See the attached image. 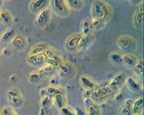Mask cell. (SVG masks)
I'll list each match as a JSON object with an SVG mask.
<instances>
[{
	"label": "cell",
	"mask_w": 144,
	"mask_h": 115,
	"mask_svg": "<svg viewBox=\"0 0 144 115\" xmlns=\"http://www.w3.org/2000/svg\"><path fill=\"white\" fill-rule=\"evenodd\" d=\"M80 82L86 88H89V89L95 88V84L94 81L86 76H82L80 77Z\"/></svg>",
	"instance_id": "obj_10"
},
{
	"label": "cell",
	"mask_w": 144,
	"mask_h": 115,
	"mask_svg": "<svg viewBox=\"0 0 144 115\" xmlns=\"http://www.w3.org/2000/svg\"><path fill=\"white\" fill-rule=\"evenodd\" d=\"M81 38H82V35L80 34H76V35L71 36L66 41V46L68 47V48L74 49L76 47H78Z\"/></svg>",
	"instance_id": "obj_5"
},
{
	"label": "cell",
	"mask_w": 144,
	"mask_h": 115,
	"mask_svg": "<svg viewBox=\"0 0 144 115\" xmlns=\"http://www.w3.org/2000/svg\"><path fill=\"white\" fill-rule=\"evenodd\" d=\"M132 114V109H131V107H123L121 108L120 109V114L121 115H131Z\"/></svg>",
	"instance_id": "obj_28"
},
{
	"label": "cell",
	"mask_w": 144,
	"mask_h": 115,
	"mask_svg": "<svg viewBox=\"0 0 144 115\" xmlns=\"http://www.w3.org/2000/svg\"><path fill=\"white\" fill-rule=\"evenodd\" d=\"M118 43L122 48L130 49L133 47V40L127 36L121 35L118 38Z\"/></svg>",
	"instance_id": "obj_6"
},
{
	"label": "cell",
	"mask_w": 144,
	"mask_h": 115,
	"mask_svg": "<svg viewBox=\"0 0 144 115\" xmlns=\"http://www.w3.org/2000/svg\"><path fill=\"white\" fill-rule=\"evenodd\" d=\"M2 3H3V0H0V5H1Z\"/></svg>",
	"instance_id": "obj_47"
},
{
	"label": "cell",
	"mask_w": 144,
	"mask_h": 115,
	"mask_svg": "<svg viewBox=\"0 0 144 115\" xmlns=\"http://www.w3.org/2000/svg\"><path fill=\"white\" fill-rule=\"evenodd\" d=\"M41 75L39 74L38 72H33L29 75V79L31 81H38L40 79Z\"/></svg>",
	"instance_id": "obj_32"
},
{
	"label": "cell",
	"mask_w": 144,
	"mask_h": 115,
	"mask_svg": "<svg viewBox=\"0 0 144 115\" xmlns=\"http://www.w3.org/2000/svg\"><path fill=\"white\" fill-rule=\"evenodd\" d=\"M91 30V21L88 19H85L81 25V33L82 35H88Z\"/></svg>",
	"instance_id": "obj_14"
},
{
	"label": "cell",
	"mask_w": 144,
	"mask_h": 115,
	"mask_svg": "<svg viewBox=\"0 0 144 115\" xmlns=\"http://www.w3.org/2000/svg\"><path fill=\"white\" fill-rule=\"evenodd\" d=\"M134 115H139V114H138V113H135V114H134Z\"/></svg>",
	"instance_id": "obj_48"
},
{
	"label": "cell",
	"mask_w": 144,
	"mask_h": 115,
	"mask_svg": "<svg viewBox=\"0 0 144 115\" xmlns=\"http://www.w3.org/2000/svg\"><path fill=\"white\" fill-rule=\"evenodd\" d=\"M7 95L9 97H19V93L18 91L16 90L15 88H10L7 91Z\"/></svg>",
	"instance_id": "obj_29"
},
{
	"label": "cell",
	"mask_w": 144,
	"mask_h": 115,
	"mask_svg": "<svg viewBox=\"0 0 144 115\" xmlns=\"http://www.w3.org/2000/svg\"><path fill=\"white\" fill-rule=\"evenodd\" d=\"M2 53L4 55H7L9 53V48H4L2 50Z\"/></svg>",
	"instance_id": "obj_44"
},
{
	"label": "cell",
	"mask_w": 144,
	"mask_h": 115,
	"mask_svg": "<svg viewBox=\"0 0 144 115\" xmlns=\"http://www.w3.org/2000/svg\"><path fill=\"white\" fill-rule=\"evenodd\" d=\"M69 8L74 9H79L83 5L82 0H65Z\"/></svg>",
	"instance_id": "obj_12"
},
{
	"label": "cell",
	"mask_w": 144,
	"mask_h": 115,
	"mask_svg": "<svg viewBox=\"0 0 144 115\" xmlns=\"http://www.w3.org/2000/svg\"><path fill=\"white\" fill-rule=\"evenodd\" d=\"M84 103L87 104L88 106H89L90 104H91V99L90 98H85V99H84Z\"/></svg>",
	"instance_id": "obj_45"
},
{
	"label": "cell",
	"mask_w": 144,
	"mask_h": 115,
	"mask_svg": "<svg viewBox=\"0 0 144 115\" xmlns=\"http://www.w3.org/2000/svg\"><path fill=\"white\" fill-rule=\"evenodd\" d=\"M91 40V37L89 36V35H82V38L81 39L80 42H79V45L78 47L79 48H82L84 47H85L86 45H87V44L89 43V42Z\"/></svg>",
	"instance_id": "obj_25"
},
{
	"label": "cell",
	"mask_w": 144,
	"mask_h": 115,
	"mask_svg": "<svg viewBox=\"0 0 144 115\" xmlns=\"http://www.w3.org/2000/svg\"><path fill=\"white\" fill-rule=\"evenodd\" d=\"M47 3V0H33L30 3V9L33 11L43 9Z\"/></svg>",
	"instance_id": "obj_8"
},
{
	"label": "cell",
	"mask_w": 144,
	"mask_h": 115,
	"mask_svg": "<svg viewBox=\"0 0 144 115\" xmlns=\"http://www.w3.org/2000/svg\"><path fill=\"white\" fill-rule=\"evenodd\" d=\"M10 101L13 104H19L21 102V99H19V97H12L10 98Z\"/></svg>",
	"instance_id": "obj_38"
},
{
	"label": "cell",
	"mask_w": 144,
	"mask_h": 115,
	"mask_svg": "<svg viewBox=\"0 0 144 115\" xmlns=\"http://www.w3.org/2000/svg\"><path fill=\"white\" fill-rule=\"evenodd\" d=\"M40 93L42 96H45L48 95L47 91H46V88H41L40 91Z\"/></svg>",
	"instance_id": "obj_42"
},
{
	"label": "cell",
	"mask_w": 144,
	"mask_h": 115,
	"mask_svg": "<svg viewBox=\"0 0 144 115\" xmlns=\"http://www.w3.org/2000/svg\"><path fill=\"white\" fill-rule=\"evenodd\" d=\"M122 63H124L125 65L128 66H134L137 62L136 58L133 55L130 54H125V55H122Z\"/></svg>",
	"instance_id": "obj_11"
},
{
	"label": "cell",
	"mask_w": 144,
	"mask_h": 115,
	"mask_svg": "<svg viewBox=\"0 0 144 115\" xmlns=\"http://www.w3.org/2000/svg\"><path fill=\"white\" fill-rule=\"evenodd\" d=\"M113 88L110 86H103L101 87L94 88L93 90V96L96 99H102L112 93Z\"/></svg>",
	"instance_id": "obj_3"
},
{
	"label": "cell",
	"mask_w": 144,
	"mask_h": 115,
	"mask_svg": "<svg viewBox=\"0 0 144 115\" xmlns=\"http://www.w3.org/2000/svg\"><path fill=\"white\" fill-rule=\"evenodd\" d=\"M134 67H135V69L138 71H139L140 73H141V74H143V62L142 61H137L136 63V64L134 65Z\"/></svg>",
	"instance_id": "obj_31"
},
{
	"label": "cell",
	"mask_w": 144,
	"mask_h": 115,
	"mask_svg": "<svg viewBox=\"0 0 144 115\" xmlns=\"http://www.w3.org/2000/svg\"><path fill=\"white\" fill-rule=\"evenodd\" d=\"M1 114L2 115H14L11 109L8 107H3L1 110Z\"/></svg>",
	"instance_id": "obj_34"
},
{
	"label": "cell",
	"mask_w": 144,
	"mask_h": 115,
	"mask_svg": "<svg viewBox=\"0 0 144 115\" xmlns=\"http://www.w3.org/2000/svg\"><path fill=\"white\" fill-rule=\"evenodd\" d=\"M134 22L137 26H141L143 24V6L140 7L136 12L135 17H134Z\"/></svg>",
	"instance_id": "obj_9"
},
{
	"label": "cell",
	"mask_w": 144,
	"mask_h": 115,
	"mask_svg": "<svg viewBox=\"0 0 144 115\" xmlns=\"http://www.w3.org/2000/svg\"><path fill=\"white\" fill-rule=\"evenodd\" d=\"M93 12L96 18L103 19L107 16V7L102 2H97L93 6Z\"/></svg>",
	"instance_id": "obj_1"
},
{
	"label": "cell",
	"mask_w": 144,
	"mask_h": 115,
	"mask_svg": "<svg viewBox=\"0 0 144 115\" xmlns=\"http://www.w3.org/2000/svg\"><path fill=\"white\" fill-rule=\"evenodd\" d=\"M57 68H58V70H59L62 74H65V75L69 74L70 73H71V71L70 66H69V65L66 64V63H60Z\"/></svg>",
	"instance_id": "obj_21"
},
{
	"label": "cell",
	"mask_w": 144,
	"mask_h": 115,
	"mask_svg": "<svg viewBox=\"0 0 144 115\" xmlns=\"http://www.w3.org/2000/svg\"><path fill=\"white\" fill-rule=\"evenodd\" d=\"M29 59L36 64H41L45 60V56L43 55H29Z\"/></svg>",
	"instance_id": "obj_19"
},
{
	"label": "cell",
	"mask_w": 144,
	"mask_h": 115,
	"mask_svg": "<svg viewBox=\"0 0 144 115\" xmlns=\"http://www.w3.org/2000/svg\"><path fill=\"white\" fill-rule=\"evenodd\" d=\"M49 9L48 8H43L39 12L36 17V23L38 25H43L47 22L49 16Z\"/></svg>",
	"instance_id": "obj_4"
},
{
	"label": "cell",
	"mask_w": 144,
	"mask_h": 115,
	"mask_svg": "<svg viewBox=\"0 0 144 115\" xmlns=\"http://www.w3.org/2000/svg\"><path fill=\"white\" fill-rule=\"evenodd\" d=\"M123 96H124V94L122 92H119L118 93H117V95L115 96V99L116 100V101H120V100H121V99L123 98Z\"/></svg>",
	"instance_id": "obj_39"
},
{
	"label": "cell",
	"mask_w": 144,
	"mask_h": 115,
	"mask_svg": "<svg viewBox=\"0 0 144 115\" xmlns=\"http://www.w3.org/2000/svg\"><path fill=\"white\" fill-rule=\"evenodd\" d=\"M14 33H15V30L13 28H10L5 30L4 33H2V35H1V39L3 42L7 41L8 40L11 39L13 36H14Z\"/></svg>",
	"instance_id": "obj_16"
},
{
	"label": "cell",
	"mask_w": 144,
	"mask_h": 115,
	"mask_svg": "<svg viewBox=\"0 0 144 115\" xmlns=\"http://www.w3.org/2000/svg\"><path fill=\"white\" fill-rule=\"evenodd\" d=\"M101 23H102V19L95 17L94 19H92V21L91 22V25H92V27H94V28H97L99 25H100Z\"/></svg>",
	"instance_id": "obj_36"
},
{
	"label": "cell",
	"mask_w": 144,
	"mask_h": 115,
	"mask_svg": "<svg viewBox=\"0 0 144 115\" xmlns=\"http://www.w3.org/2000/svg\"><path fill=\"white\" fill-rule=\"evenodd\" d=\"M43 69L44 70L45 73H46V74H50L52 71H53V70H54V67H53L52 66H50V65H48V64H46L45 63V65L44 66H43Z\"/></svg>",
	"instance_id": "obj_35"
},
{
	"label": "cell",
	"mask_w": 144,
	"mask_h": 115,
	"mask_svg": "<svg viewBox=\"0 0 144 115\" xmlns=\"http://www.w3.org/2000/svg\"><path fill=\"white\" fill-rule=\"evenodd\" d=\"M126 83L129 86V88H130L133 91H138L141 88L139 83L132 77H128L126 79Z\"/></svg>",
	"instance_id": "obj_13"
},
{
	"label": "cell",
	"mask_w": 144,
	"mask_h": 115,
	"mask_svg": "<svg viewBox=\"0 0 144 115\" xmlns=\"http://www.w3.org/2000/svg\"><path fill=\"white\" fill-rule=\"evenodd\" d=\"M0 19L4 25H7L9 23H10L12 19L10 13L7 10H1L0 11Z\"/></svg>",
	"instance_id": "obj_15"
},
{
	"label": "cell",
	"mask_w": 144,
	"mask_h": 115,
	"mask_svg": "<svg viewBox=\"0 0 144 115\" xmlns=\"http://www.w3.org/2000/svg\"><path fill=\"white\" fill-rule=\"evenodd\" d=\"M130 1L132 3H133V4H136V3H138V2H140L141 0H130Z\"/></svg>",
	"instance_id": "obj_46"
},
{
	"label": "cell",
	"mask_w": 144,
	"mask_h": 115,
	"mask_svg": "<svg viewBox=\"0 0 144 115\" xmlns=\"http://www.w3.org/2000/svg\"><path fill=\"white\" fill-rule=\"evenodd\" d=\"M44 53L45 56L47 57L48 58H53V59H55V60H58L59 62H61L60 58L56 55L55 52H54L52 49H50V48H45V50L44 51Z\"/></svg>",
	"instance_id": "obj_22"
},
{
	"label": "cell",
	"mask_w": 144,
	"mask_h": 115,
	"mask_svg": "<svg viewBox=\"0 0 144 115\" xmlns=\"http://www.w3.org/2000/svg\"><path fill=\"white\" fill-rule=\"evenodd\" d=\"M110 60L115 63H122V55L118 53H112L110 55Z\"/></svg>",
	"instance_id": "obj_23"
},
{
	"label": "cell",
	"mask_w": 144,
	"mask_h": 115,
	"mask_svg": "<svg viewBox=\"0 0 144 115\" xmlns=\"http://www.w3.org/2000/svg\"><path fill=\"white\" fill-rule=\"evenodd\" d=\"M52 4L57 14L64 15L69 12V7L65 0H52Z\"/></svg>",
	"instance_id": "obj_2"
},
{
	"label": "cell",
	"mask_w": 144,
	"mask_h": 115,
	"mask_svg": "<svg viewBox=\"0 0 144 115\" xmlns=\"http://www.w3.org/2000/svg\"><path fill=\"white\" fill-rule=\"evenodd\" d=\"M88 113L89 115H99L97 107H95L93 104H90L88 107Z\"/></svg>",
	"instance_id": "obj_27"
},
{
	"label": "cell",
	"mask_w": 144,
	"mask_h": 115,
	"mask_svg": "<svg viewBox=\"0 0 144 115\" xmlns=\"http://www.w3.org/2000/svg\"><path fill=\"white\" fill-rule=\"evenodd\" d=\"M50 101V96L49 95H46V96H43V98L41 99V101H40V104H41V107L43 108H44L47 106L48 103Z\"/></svg>",
	"instance_id": "obj_33"
},
{
	"label": "cell",
	"mask_w": 144,
	"mask_h": 115,
	"mask_svg": "<svg viewBox=\"0 0 144 115\" xmlns=\"http://www.w3.org/2000/svg\"><path fill=\"white\" fill-rule=\"evenodd\" d=\"M54 96V101H55V105L61 109L64 107V96L62 94H58V95H55Z\"/></svg>",
	"instance_id": "obj_24"
},
{
	"label": "cell",
	"mask_w": 144,
	"mask_h": 115,
	"mask_svg": "<svg viewBox=\"0 0 144 115\" xmlns=\"http://www.w3.org/2000/svg\"><path fill=\"white\" fill-rule=\"evenodd\" d=\"M84 96L85 98H90L93 97V89L86 88L84 91Z\"/></svg>",
	"instance_id": "obj_37"
},
{
	"label": "cell",
	"mask_w": 144,
	"mask_h": 115,
	"mask_svg": "<svg viewBox=\"0 0 144 115\" xmlns=\"http://www.w3.org/2000/svg\"><path fill=\"white\" fill-rule=\"evenodd\" d=\"M76 115H84V111L79 107H76Z\"/></svg>",
	"instance_id": "obj_40"
},
{
	"label": "cell",
	"mask_w": 144,
	"mask_h": 115,
	"mask_svg": "<svg viewBox=\"0 0 144 115\" xmlns=\"http://www.w3.org/2000/svg\"><path fill=\"white\" fill-rule=\"evenodd\" d=\"M45 62L46 64H48V65H50V66H52L54 68H57L59 65V63H61V62H59L58 60H55V59H53V58H46L45 60Z\"/></svg>",
	"instance_id": "obj_26"
},
{
	"label": "cell",
	"mask_w": 144,
	"mask_h": 115,
	"mask_svg": "<svg viewBox=\"0 0 144 115\" xmlns=\"http://www.w3.org/2000/svg\"><path fill=\"white\" fill-rule=\"evenodd\" d=\"M60 109H61V113L62 115H75L74 113L73 112L69 107L64 106Z\"/></svg>",
	"instance_id": "obj_30"
},
{
	"label": "cell",
	"mask_w": 144,
	"mask_h": 115,
	"mask_svg": "<svg viewBox=\"0 0 144 115\" xmlns=\"http://www.w3.org/2000/svg\"><path fill=\"white\" fill-rule=\"evenodd\" d=\"M46 91H47L48 95H50V96H55L58 94H62L61 90H60L57 87L52 86H50L46 88Z\"/></svg>",
	"instance_id": "obj_20"
},
{
	"label": "cell",
	"mask_w": 144,
	"mask_h": 115,
	"mask_svg": "<svg viewBox=\"0 0 144 115\" xmlns=\"http://www.w3.org/2000/svg\"><path fill=\"white\" fill-rule=\"evenodd\" d=\"M45 46L44 45H35L33 48H32V49L30 50V55H41L44 53Z\"/></svg>",
	"instance_id": "obj_18"
},
{
	"label": "cell",
	"mask_w": 144,
	"mask_h": 115,
	"mask_svg": "<svg viewBox=\"0 0 144 115\" xmlns=\"http://www.w3.org/2000/svg\"><path fill=\"white\" fill-rule=\"evenodd\" d=\"M124 80V75L122 74H117L111 80L110 82V86L112 88H117L118 87Z\"/></svg>",
	"instance_id": "obj_7"
},
{
	"label": "cell",
	"mask_w": 144,
	"mask_h": 115,
	"mask_svg": "<svg viewBox=\"0 0 144 115\" xmlns=\"http://www.w3.org/2000/svg\"><path fill=\"white\" fill-rule=\"evenodd\" d=\"M143 104V99L142 97H140L137 99L135 101H133V104L131 106V109L132 112L134 113H138L141 109V108Z\"/></svg>",
	"instance_id": "obj_17"
},
{
	"label": "cell",
	"mask_w": 144,
	"mask_h": 115,
	"mask_svg": "<svg viewBox=\"0 0 144 115\" xmlns=\"http://www.w3.org/2000/svg\"><path fill=\"white\" fill-rule=\"evenodd\" d=\"M15 44L17 45V46H20V45H22V43H23V41H22V39H20L19 38H17L16 40H15Z\"/></svg>",
	"instance_id": "obj_41"
},
{
	"label": "cell",
	"mask_w": 144,
	"mask_h": 115,
	"mask_svg": "<svg viewBox=\"0 0 144 115\" xmlns=\"http://www.w3.org/2000/svg\"><path fill=\"white\" fill-rule=\"evenodd\" d=\"M133 101L130 99H126V100L125 101V104H126V106H127V107H131V106H132V104H133Z\"/></svg>",
	"instance_id": "obj_43"
}]
</instances>
